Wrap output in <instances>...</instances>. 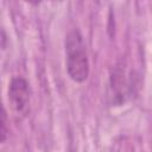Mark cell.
<instances>
[{
	"label": "cell",
	"instance_id": "obj_5",
	"mask_svg": "<svg viewBox=\"0 0 152 152\" xmlns=\"http://www.w3.org/2000/svg\"><path fill=\"white\" fill-rule=\"evenodd\" d=\"M26 2H28V4H32V5H38L42 0H25Z\"/></svg>",
	"mask_w": 152,
	"mask_h": 152
},
{
	"label": "cell",
	"instance_id": "obj_6",
	"mask_svg": "<svg viewBox=\"0 0 152 152\" xmlns=\"http://www.w3.org/2000/svg\"><path fill=\"white\" fill-rule=\"evenodd\" d=\"M59 1H61V0H59Z\"/></svg>",
	"mask_w": 152,
	"mask_h": 152
},
{
	"label": "cell",
	"instance_id": "obj_3",
	"mask_svg": "<svg viewBox=\"0 0 152 152\" xmlns=\"http://www.w3.org/2000/svg\"><path fill=\"white\" fill-rule=\"evenodd\" d=\"M110 88L113 91V99L115 103H121L122 101H125L126 91L128 90L129 86L126 80L125 68L120 64H118L113 70L110 77Z\"/></svg>",
	"mask_w": 152,
	"mask_h": 152
},
{
	"label": "cell",
	"instance_id": "obj_4",
	"mask_svg": "<svg viewBox=\"0 0 152 152\" xmlns=\"http://www.w3.org/2000/svg\"><path fill=\"white\" fill-rule=\"evenodd\" d=\"M7 137V119H6V110L2 109L1 114V128H0V141L4 142Z\"/></svg>",
	"mask_w": 152,
	"mask_h": 152
},
{
	"label": "cell",
	"instance_id": "obj_2",
	"mask_svg": "<svg viewBox=\"0 0 152 152\" xmlns=\"http://www.w3.org/2000/svg\"><path fill=\"white\" fill-rule=\"evenodd\" d=\"M8 101L12 109L18 113H25L30 102V87L25 78H12L8 87Z\"/></svg>",
	"mask_w": 152,
	"mask_h": 152
},
{
	"label": "cell",
	"instance_id": "obj_1",
	"mask_svg": "<svg viewBox=\"0 0 152 152\" xmlns=\"http://www.w3.org/2000/svg\"><path fill=\"white\" fill-rule=\"evenodd\" d=\"M65 64L69 77L77 83L84 82L89 76V59L83 37L78 30H72L65 39Z\"/></svg>",
	"mask_w": 152,
	"mask_h": 152
}]
</instances>
